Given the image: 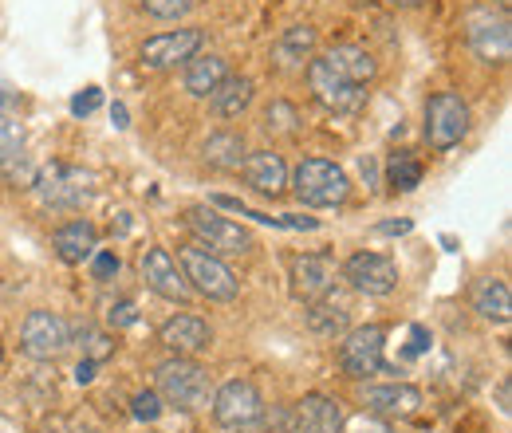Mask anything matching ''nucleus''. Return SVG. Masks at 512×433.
Here are the masks:
<instances>
[{
    "mask_svg": "<svg viewBox=\"0 0 512 433\" xmlns=\"http://www.w3.org/2000/svg\"><path fill=\"white\" fill-rule=\"evenodd\" d=\"M497 4H501V8H509V4H512V0H497Z\"/></svg>",
    "mask_w": 512,
    "mask_h": 433,
    "instance_id": "44",
    "label": "nucleus"
},
{
    "mask_svg": "<svg viewBox=\"0 0 512 433\" xmlns=\"http://www.w3.org/2000/svg\"><path fill=\"white\" fill-rule=\"evenodd\" d=\"M316 52V28H308V24H296V28H288L284 36H280V44H276V60L284 63V67H296V63H304L308 56Z\"/></svg>",
    "mask_w": 512,
    "mask_h": 433,
    "instance_id": "27",
    "label": "nucleus"
},
{
    "mask_svg": "<svg viewBox=\"0 0 512 433\" xmlns=\"http://www.w3.org/2000/svg\"><path fill=\"white\" fill-rule=\"evenodd\" d=\"M383 347H386V327H379V323L355 327V331L339 343V367H343L347 378H367V374L386 371Z\"/></svg>",
    "mask_w": 512,
    "mask_h": 433,
    "instance_id": "7",
    "label": "nucleus"
},
{
    "mask_svg": "<svg viewBox=\"0 0 512 433\" xmlns=\"http://www.w3.org/2000/svg\"><path fill=\"white\" fill-rule=\"evenodd\" d=\"M79 339H83V351H87V359L91 363H103L107 355H115V339L111 335H103V331H95V327H79Z\"/></svg>",
    "mask_w": 512,
    "mask_h": 433,
    "instance_id": "31",
    "label": "nucleus"
},
{
    "mask_svg": "<svg viewBox=\"0 0 512 433\" xmlns=\"http://www.w3.org/2000/svg\"><path fill=\"white\" fill-rule=\"evenodd\" d=\"M162 414V398H158V390H142V394H134V418L138 422H154Z\"/></svg>",
    "mask_w": 512,
    "mask_h": 433,
    "instance_id": "34",
    "label": "nucleus"
},
{
    "mask_svg": "<svg viewBox=\"0 0 512 433\" xmlns=\"http://www.w3.org/2000/svg\"><path fill=\"white\" fill-rule=\"evenodd\" d=\"M162 343H166L178 359H193V355H201V351L213 347V331H209V323H205L201 315H174V319H166V327H162Z\"/></svg>",
    "mask_w": 512,
    "mask_h": 433,
    "instance_id": "16",
    "label": "nucleus"
},
{
    "mask_svg": "<svg viewBox=\"0 0 512 433\" xmlns=\"http://www.w3.org/2000/svg\"><path fill=\"white\" fill-rule=\"evenodd\" d=\"M225 79H229V63L221 56H193L186 63V91L197 99H209Z\"/></svg>",
    "mask_w": 512,
    "mask_h": 433,
    "instance_id": "25",
    "label": "nucleus"
},
{
    "mask_svg": "<svg viewBox=\"0 0 512 433\" xmlns=\"http://www.w3.org/2000/svg\"><path fill=\"white\" fill-rule=\"evenodd\" d=\"M390 4H398V8H418V4H426V0H390Z\"/></svg>",
    "mask_w": 512,
    "mask_h": 433,
    "instance_id": "42",
    "label": "nucleus"
},
{
    "mask_svg": "<svg viewBox=\"0 0 512 433\" xmlns=\"http://www.w3.org/2000/svg\"><path fill=\"white\" fill-rule=\"evenodd\" d=\"M24 150V126L8 115H0V166Z\"/></svg>",
    "mask_w": 512,
    "mask_h": 433,
    "instance_id": "32",
    "label": "nucleus"
},
{
    "mask_svg": "<svg viewBox=\"0 0 512 433\" xmlns=\"http://www.w3.org/2000/svg\"><path fill=\"white\" fill-rule=\"evenodd\" d=\"M323 63L339 75V79H347V83H355V87H363V83H371L375 79V71H379V63L375 56L367 52V48H359V44H335Z\"/></svg>",
    "mask_w": 512,
    "mask_h": 433,
    "instance_id": "19",
    "label": "nucleus"
},
{
    "mask_svg": "<svg viewBox=\"0 0 512 433\" xmlns=\"http://www.w3.org/2000/svg\"><path fill=\"white\" fill-rule=\"evenodd\" d=\"M410 351H426V331H422V327H414V343H410Z\"/></svg>",
    "mask_w": 512,
    "mask_h": 433,
    "instance_id": "41",
    "label": "nucleus"
},
{
    "mask_svg": "<svg viewBox=\"0 0 512 433\" xmlns=\"http://www.w3.org/2000/svg\"><path fill=\"white\" fill-rule=\"evenodd\" d=\"M386 186L394 189V193H410V189H418L422 186V162H418L410 150L390 154V162H386Z\"/></svg>",
    "mask_w": 512,
    "mask_h": 433,
    "instance_id": "28",
    "label": "nucleus"
},
{
    "mask_svg": "<svg viewBox=\"0 0 512 433\" xmlns=\"http://www.w3.org/2000/svg\"><path fill=\"white\" fill-rule=\"evenodd\" d=\"M52 245H56V256L64 264H83V260H91L99 252V233H95L91 221H67V225L56 229Z\"/></svg>",
    "mask_w": 512,
    "mask_h": 433,
    "instance_id": "21",
    "label": "nucleus"
},
{
    "mask_svg": "<svg viewBox=\"0 0 512 433\" xmlns=\"http://www.w3.org/2000/svg\"><path fill=\"white\" fill-rule=\"evenodd\" d=\"M0 363H4V347H0Z\"/></svg>",
    "mask_w": 512,
    "mask_h": 433,
    "instance_id": "45",
    "label": "nucleus"
},
{
    "mask_svg": "<svg viewBox=\"0 0 512 433\" xmlns=\"http://www.w3.org/2000/svg\"><path fill=\"white\" fill-rule=\"evenodd\" d=\"M469 134V103L457 91H438L426 103V142L434 150H453Z\"/></svg>",
    "mask_w": 512,
    "mask_h": 433,
    "instance_id": "5",
    "label": "nucleus"
},
{
    "mask_svg": "<svg viewBox=\"0 0 512 433\" xmlns=\"http://www.w3.org/2000/svg\"><path fill=\"white\" fill-rule=\"evenodd\" d=\"M245 178H249V186L256 193H264V197H280L284 189H288V166H284V158L280 154H272V150H256L245 158Z\"/></svg>",
    "mask_w": 512,
    "mask_h": 433,
    "instance_id": "20",
    "label": "nucleus"
},
{
    "mask_svg": "<svg viewBox=\"0 0 512 433\" xmlns=\"http://www.w3.org/2000/svg\"><path fill=\"white\" fill-rule=\"evenodd\" d=\"M178 268H182V276H186V284H190L193 292L205 296V300H213V304H229V300L241 296L237 272L221 256H213L209 248L182 245L178 248Z\"/></svg>",
    "mask_w": 512,
    "mask_h": 433,
    "instance_id": "1",
    "label": "nucleus"
},
{
    "mask_svg": "<svg viewBox=\"0 0 512 433\" xmlns=\"http://www.w3.org/2000/svg\"><path fill=\"white\" fill-rule=\"evenodd\" d=\"M201 154H205V162H209L213 170H241L245 158H249L245 138H241L237 130H217V134H209L205 146H201Z\"/></svg>",
    "mask_w": 512,
    "mask_h": 433,
    "instance_id": "23",
    "label": "nucleus"
},
{
    "mask_svg": "<svg viewBox=\"0 0 512 433\" xmlns=\"http://www.w3.org/2000/svg\"><path fill=\"white\" fill-rule=\"evenodd\" d=\"M308 87H312V99L320 103L323 111H331V115H355L367 103V91L363 87L339 79L323 60L308 63Z\"/></svg>",
    "mask_w": 512,
    "mask_h": 433,
    "instance_id": "10",
    "label": "nucleus"
},
{
    "mask_svg": "<svg viewBox=\"0 0 512 433\" xmlns=\"http://www.w3.org/2000/svg\"><path fill=\"white\" fill-rule=\"evenodd\" d=\"M292 189L304 205H316V209H331V205H343L347 193H351V182L347 174L327 162V158H308L296 166V178H292Z\"/></svg>",
    "mask_w": 512,
    "mask_h": 433,
    "instance_id": "3",
    "label": "nucleus"
},
{
    "mask_svg": "<svg viewBox=\"0 0 512 433\" xmlns=\"http://www.w3.org/2000/svg\"><path fill=\"white\" fill-rule=\"evenodd\" d=\"M186 225H190V233L209 248L213 256H245V252H253V233L241 229V225H233L229 217L213 213L209 205L186 209Z\"/></svg>",
    "mask_w": 512,
    "mask_h": 433,
    "instance_id": "4",
    "label": "nucleus"
},
{
    "mask_svg": "<svg viewBox=\"0 0 512 433\" xmlns=\"http://www.w3.org/2000/svg\"><path fill=\"white\" fill-rule=\"evenodd\" d=\"M95 107H99V91H95V87H91L87 95H75V99H71V115H91Z\"/></svg>",
    "mask_w": 512,
    "mask_h": 433,
    "instance_id": "38",
    "label": "nucleus"
},
{
    "mask_svg": "<svg viewBox=\"0 0 512 433\" xmlns=\"http://www.w3.org/2000/svg\"><path fill=\"white\" fill-rule=\"evenodd\" d=\"M296 126H300V115H296V107L284 103V99H276V103L264 111V130H268V134H296Z\"/></svg>",
    "mask_w": 512,
    "mask_h": 433,
    "instance_id": "30",
    "label": "nucleus"
},
{
    "mask_svg": "<svg viewBox=\"0 0 512 433\" xmlns=\"http://www.w3.org/2000/svg\"><path fill=\"white\" fill-rule=\"evenodd\" d=\"M71 433H99V430H91V426H71Z\"/></svg>",
    "mask_w": 512,
    "mask_h": 433,
    "instance_id": "43",
    "label": "nucleus"
},
{
    "mask_svg": "<svg viewBox=\"0 0 512 433\" xmlns=\"http://www.w3.org/2000/svg\"><path fill=\"white\" fill-rule=\"evenodd\" d=\"M205 44V32L201 28H178V32H162V36H150L142 44V63L150 71H170L178 63H190Z\"/></svg>",
    "mask_w": 512,
    "mask_h": 433,
    "instance_id": "12",
    "label": "nucleus"
},
{
    "mask_svg": "<svg viewBox=\"0 0 512 433\" xmlns=\"http://www.w3.org/2000/svg\"><path fill=\"white\" fill-rule=\"evenodd\" d=\"M119 272V256L115 252H95V280H111Z\"/></svg>",
    "mask_w": 512,
    "mask_h": 433,
    "instance_id": "37",
    "label": "nucleus"
},
{
    "mask_svg": "<svg viewBox=\"0 0 512 433\" xmlns=\"http://www.w3.org/2000/svg\"><path fill=\"white\" fill-rule=\"evenodd\" d=\"M91 378H95V363H91V359H83V363L75 367V382H79V386H87Z\"/></svg>",
    "mask_w": 512,
    "mask_h": 433,
    "instance_id": "39",
    "label": "nucleus"
},
{
    "mask_svg": "<svg viewBox=\"0 0 512 433\" xmlns=\"http://www.w3.org/2000/svg\"><path fill=\"white\" fill-rule=\"evenodd\" d=\"M28 186L36 193V201H40L44 209H52V213L79 209V205L91 197V178H87L83 170L67 166V162H48Z\"/></svg>",
    "mask_w": 512,
    "mask_h": 433,
    "instance_id": "2",
    "label": "nucleus"
},
{
    "mask_svg": "<svg viewBox=\"0 0 512 433\" xmlns=\"http://www.w3.org/2000/svg\"><path fill=\"white\" fill-rule=\"evenodd\" d=\"M473 311H477L481 319H489V323H509L512 319L509 280H497V276L481 280V284L473 288Z\"/></svg>",
    "mask_w": 512,
    "mask_h": 433,
    "instance_id": "22",
    "label": "nucleus"
},
{
    "mask_svg": "<svg viewBox=\"0 0 512 433\" xmlns=\"http://www.w3.org/2000/svg\"><path fill=\"white\" fill-rule=\"evenodd\" d=\"M142 276H146V284H150L162 300H170V304H190L193 300V288L186 284L178 260H174L166 248H150V252L142 256Z\"/></svg>",
    "mask_w": 512,
    "mask_h": 433,
    "instance_id": "14",
    "label": "nucleus"
},
{
    "mask_svg": "<svg viewBox=\"0 0 512 433\" xmlns=\"http://www.w3.org/2000/svg\"><path fill=\"white\" fill-rule=\"evenodd\" d=\"M347 323H351V311L343 308L339 300H316V304H308V327L320 335V339H339V335H347Z\"/></svg>",
    "mask_w": 512,
    "mask_h": 433,
    "instance_id": "26",
    "label": "nucleus"
},
{
    "mask_svg": "<svg viewBox=\"0 0 512 433\" xmlns=\"http://www.w3.org/2000/svg\"><path fill=\"white\" fill-rule=\"evenodd\" d=\"M213 418H217V426H225V430H249V426H256V422L264 418L260 390H256L253 382H245V378L225 382V386L217 390V398H213Z\"/></svg>",
    "mask_w": 512,
    "mask_h": 433,
    "instance_id": "9",
    "label": "nucleus"
},
{
    "mask_svg": "<svg viewBox=\"0 0 512 433\" xmlns=\"http://www.w3.org/2000/svg\"><path fill=\"white\" fill-rule=\"evenodd\" d=\"M249 103H253V79H245V75H229L209 95V107H213L217 119H237V115L249 111Z\"/></svg>",
    "mask_w": 512,
    "mask_h": 433,
    "instance_id": "24",
    "label": "nucleus"
},
{
    "mask_svg": "<svg viewBox=\"0 0 512 433\" xmlns=\"http://www.w3.org/2000/svg\"><path fill=\"white\" fill-rule=\"evenodd\" d=\"M465 36H469V48L477 52V60L509 63L512 24H509V16H505V12H493V8H477V12H469Z\"/></svg>",
    "mask_w": 512,
    "mask_h": 433,
    "instance_id": "6",
    "label": "nucleus"
},
{
    "mask_svg": "<svg viewBox=\"0 0 512 433\" xmlns=\"http://www.w3.org/2000/svg\"><path fill=\"white\" fill-rule=\"evenodd\" d=\"M379 233H383V237H394V233H410V221H386V225H379Z\"/></svg>",
    "mask_w": 512,
    "mask_h": 433,
    "instance_id": "40",
    "label": "nucleus"
},
{
    "mask_svg": "<svg viewBox=\"0 0 512 433\" xmlns=\"http://www.w3.org/2000/svg\"><path fill=\"white\" fill-rule=\"evenodd\" d=\"M209 394L205 371L193 359H170L158 367V398H166L178 410H197Z\"/></svg>",
    "mask_w": 512,
    "mask_h": 433,
    "instance_id": "8",
    "label": "nucleus"
},
{
    "mask_svg": "<svg viewBox=\"0 0 512 433\" xmlns=\"http://www.w3.org/2000/svg\"><path fill=\"white\" fill-rule=\"evenodd\" d=\"M67 343H71V331H67V323L56 311H32L20 323V347H24L28 359H40V363L60 359L67 351Z\"/></svg>",
    "mask_w": 512,
    "mask_h": 433,
    "instance_id": "11",
    "label": "nucleus"
},
{
    "mask_svg": "<svg viewBox=\"0 0 512 433\" xmlns=\"http://www.w3.org/2000/svg\"><path fill=\"white\" fill-rule=\"evenodd\" d=\"M288 276H292V296L304 300V304H316L335 284V264H331V256H320V252L292 256V272Z\"/></svg>",
    "mask_w": 512,
    "mask_h": 433,
    "instance_id": "15",
    "label": "nucleus"
},
{
    "mask_svg": "<svg viewBox=\"0 0 512 433\" xmlns=\"http://www.w3.org/2000/svg\"><path fill=\"white\" fill-rule=\"evenodd\" d=\"M363 406L386 414V418H414L422 410V390L406 386V382H390V386H371L363 394Z\"/></svg>",
    "mask_w": 512,
    "mask_h": 433,
    "instance_id": "17",
    "label": "nucleus"
},
{
    "mask_svg": "<svg viewBox=\"0 0 512 433\" xmlns=\"http://www.w3.org/2000/svg\"><path fill=\"white\" fill-rule=\"evenodd\" d=\"M134 319H138L134 300H119V304H111V311H107V323H111V327H130Z\"/></svg>",
    "mask_w": 512,
    "mask_h": 433,
    "instance_id": "36",
    "label": "nucleus"
},
{
    "mask_svg": "<svg viewBox=\"0 0 512 433\" xmlns=\"http://www.w3.org/2000/svg\"><path fill=\"white\" fill-rule=\"evenodd\" d=\"M292 410H296L300 433H339L343 430V410H339V402L327 398V394H304Z\"/></svg>",
    "mask_w": 512,
    "mask_h": 433,
    "instance_id": "18",
    "label": "nucleus"
},
{
    "mask_svg": "<svg viewBox=\"0 0 512 433\" xmlns=\"http://www.w3.org/2000/svg\"><path fill=\"white\" fill-rule=\"evenodd\" d=\"M343 280L363 296H390L398 288V268L379 252H355L343 264Z\"/></svg>",
    "mask_w": 512,
    "mask_h": 433,
    "instance_id": "13",
    "label": "nucleus"
},
{
    "mask_svg": "<svg viewBox=\"0 0 512 433\" xmlns=\"http://www.w3.org/2000/svg\"><path fill=\"white\" fill-rule=\"evenodd\" d=\"M217 209H229V213H241V217H253V221H264V225H276V229H316L320 221L316 217H264V213H253L245 209L237 197H213Z\"/></svg>",
    "mask_w": 512,
    "mask_h": 433,
    "instance_id": "29",
    "label": "nucleus"
},
{
    "mask_svg": "<svg viewBox=\"0 0 512 433\" xmlns=\"http://www.w3.org/2000/svg\"><path fill=\"white\" fill-rule=\"evenodd\" d=\"M264 433H300V422H296V410L288 406H276L264 422Z\"/></svg>",
    "mask_w": 512,
    "mask_h": 433,
    "instance_id": "35",
    "label": "nucleus"
},
{
    "mask_svg": "<svg viewBox=\"0 0 512 433\" xmlns=\"http://www.w3.org/2000/svg\"><path fill=\"white\" fill-rule=\"evenodd\" d=\"M197 0H142V8L150 12V16H158V20H178V16H186Z\"/></svg>",
    "mask_w": 512,
    "mask_h": 433,
    "instance_id": "33",
    "label": "nucleus"
}]
</instances>
